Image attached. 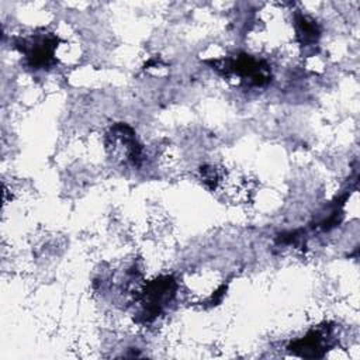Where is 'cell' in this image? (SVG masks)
Listing matches in <instances>:
<instances>
[{"mask_svg":"<svg viewBox=\"0 0 360 360\" xmlns=\"http://www.w3.org/2000/svg\"><path fill=\"white\" fill-rule=\"evenodd\" d=\"M325 338L326 336L318 330L309 332L305 338L295 340L291 345V349L305 357H321L325 350Z\"/></svg>","mask_w":360,"mask_h":360,"instance_id":"277c9868","label":"cell"},{"mask_svg":"<svg viewBox=\"0 0 360 360\" xmlns=\"http://www.w3.org/2000/svg\"><path fill=\"white\" fill-rule=\"evenodd\" d=\"M229 69L253 84H263L269 80L267 66L249 56H239L238 59L232 60Z\"/></svg>","mask_w":360,"mask_h":360,"instance_id":"7a4b0ae2","label":"cell"},{"mask_svg":"<svg viewBox=\"0 0 360 360\" xmlns=\"http://www.w3.org/2000/svg\"><path fill=\"white\" fill-rule=\"evenodd\" d=\"M174 280L169 276L160 277L146 285L143 291V305H145V319L155 318L163 305L169 302L170 297L174 294Z\"/></svg>","mask_w":360,"mask_h":360,"instance_id":"6da1fadb","label":"cell"},{"mask_svg":"<svg viewBox=\"0 0 360 360\" xmlns=\"http://www.w3.org/2000/svg\"><path fill=\"white\" fill-rule=\"evenodd\" d=\"M25 55L34 68H44L48 65L53 56L55 39L53 38H39L24 46Z\"/></svg>","mask_w":360,"mask_h":360,"instance_id":"3957f363","label":"cell"},{"mask_svg":"<svg viewBox=\"0 0 360 360\" xmlns=\"http://www.w3.org/2000/svg\"><path fill=\"white\" fill-rule=\"evenodd\" d=\"M297 32H298V38L302 44H312L318 39L319 37V30L318 25L315 24V21L308 20L304 15H298L297 17Z\"/></svg>","mask_w":360,"mask_h":360,"instance_id":"5b68a950","label":"cell"}]
</instances>
